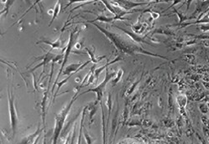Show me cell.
Returning a JSON list of instances; mask_svg holds the SVG:
<instances>
[{
    "label": "cell",
    "instance_id": "obj_2",
    "mask_svg": "<svg viewBox=\"0 0 209 144\" xmlns=\"http://www.w3.org/2000/svg\"><path fill=\"white\" fill-rule=\"evenodd\" d=\"M115 75V74H110L109 76H108V74L106 75V77H105V79H104V81L103 82V83H101V85L100 86H99L98 87H96V89H91V90H90V91H96L97 92V94H98V100H100V98H101V95H102V90H103V88L104 87V86L106 85V83L108 82V80H110V77H112Z\"/></svg>",
    "mask_w": 209,
    "mask_h": 144
},
{
    "label": "cell",
    "instance_id": "obj_1",
    "mask_svg": "<svg viewBox=\"0 0 209 144\" xmlns=\"http://www.w3.org/2000/svg\"><path fill=\"white\" fill-rule=\"evenodd\" d=\"M9 112H10V122H11V127L13 131V135H15L16 127H17V115L15 112V107L14 106V98L11 96L10 92L9 91Z\"/></svg>",
    "mask_w": 209,
    "mask_h": 144
},
{
    "label": "cell",
    "instance_id": "obj_3",
    "mask_svg": "<svg viewBox=\"0 0 209 144\" xmlns=\"http://www.w3.org/2000/svg\"><path fill=\"white\" fill-rule=\"evenodd\" d=\"M84 117H85V112L83 113V117H82L81 126H80V134H79V137H78L77 144H80V140H81V133H82V124H83V120H84Z\"/></svg>",
    "mask_w": 209,
    "mask_h": 144
}]
</instances>
